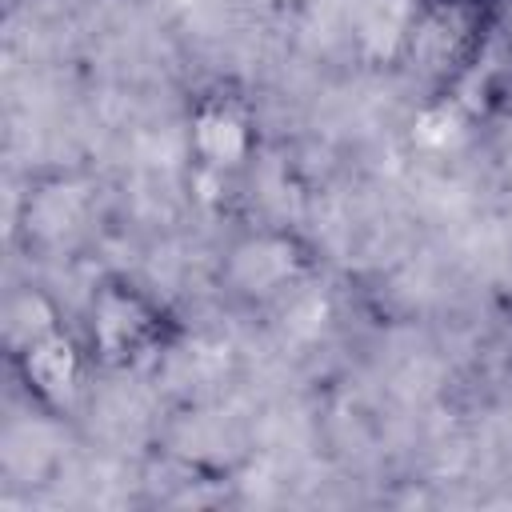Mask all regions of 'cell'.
<instances>
[{
    "label": "cell",
    "instance_id": "obj_1",
    "mask_svg": "<svg viewBox=\"0 0 512 512\" xmlns=\"http://www.w3.org/2000/svg\"><path fill=\"white\" fill-rule=\"evenodd\" d=\"M80 336L96 372H140L184 340V320L144 280L112 268L84 296Z\"/></svg>",
    "mask_w": 512,
    "mask_h": 512
},
{
    "label": "cell",
    "instance_id": "obj_2",
    "mask_svg": "<svg viewBox=\"0 0 512 512\" xmlns=\"http://www.w3.org/2000/svg\"><path fill=\"white\" fill-rule=\"evenodd\" d=\"M500 24H508V0H412L396 64L420 100H440Z\"/></svg>",
    "mask_w": 512,
    "mask_h": 512
},
{
    "label": "cell",
    "instance_id": "obj_3",
    "mask_svg": "<svg viewBox=\"0 0 512 512\" xmlns=\"http://www.w3.org/2000/svg\"><path fill=\"white\" fill-rule=\"evenodd\" d=\"M324 268L320 244L292 224H252L228 236L216 260L220 296L240 312H276L296 300Z\"/></svg>",
    "mask_w": 512,
    "mask_h": 512
},
{
    "label": "cell",
    "instance_id": "obj_4",
    "mask_svg": "<svg viewBox=\"0 0 512 512\" xmlns=\"http://www.w3.org/2000/svg\"><path fill=\"white\" fill-rule=\"evenodd\" d=\"M264 144L260 112L248 88L236 80H212L188 96L184 108V152L188 164L216 184L248 176Z\"/></svg>",
    "mask_w": 512,
    "mask_h": 512
},
{
    "label": "cell",
    "instance_id": "obj_5",
    "mask_svg": "<svg viewBox=\"0 0 512 512\" xmlns=\"http://www.w3.org/2000/svg\"><path fill=\"white\" fill-rule=\"evenodd\" d=\"M20 396L28 400V408L40 420H72L84 404V392L96 376V364L88 356V344L80 336V324H60L36 340H28L24 348L4 356Z\"/></svg>",
    "mask_w": 512,
    "mask_h": 512
},
{
    "label": "cell",
    "instance_id": "obj_6",
    "mask_svg": "<svg viewBox=\"0 0 512 512\" xmlns=\"http://www.w3.org/2000/svg\"><path fill=\"white\" fill-rule=\"evenodd\" d=\"M96 192L72 172H52L28 184L16 212V240L36 256H60L92 228Z\"/></svg>",
    "mask_w": 512,
    "mask_h": 512
},
{
    "label": "cell",
    "instance_id": "obj_7",
    "mask_svg": "<svg viewBox=\"0 0 512 512\" xmlns=\"http://www.w3.org/2000/svg\"><path fill=\"white\" fill-rule=\"evenodd\" d=\"M440 100H448L468 128L496 124L512 112V20L492 32V40Z\"/></svg>",
    "mask_w": 512,
    "mask_h": 512
},
{
    "label": "cell",
    "instance_id": "obj_8",
    "mask_svg": "<svg viewBox=\"0 0 512 512\" xmlns=\"http://www.w3.org/2000/svg\"><path fill=\"white\" fill-rule=\"evenodd\" d=\"M60 324H68V320H64L60 300H56L48 288H40V284H16V288L8 292L4 316H0V344H4V356L16 352V348H24V344L36 340V336L60 328Z\"/></svg>",
    "mask_w": 512,
    "mask_h": 512
},
{
    "label": "cell",
    "instance_id": "obj_9",
    "mask_svg": "<svg viewBox=\"0 0 512 512\" xmlns=\"http://www.w3.org/2000/svg\"><path fill=\"white\" fill-rule=\"evenodd\" d=\"M160 476H164V492L156 496L160 504H192V508H204V504H220L232 488L228 472L224 468H212L204 460H164L160 464Z\"/></svg>",
    "mask_w": 512,
    "mask_h": 512
}]
</instances>
